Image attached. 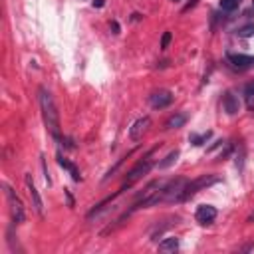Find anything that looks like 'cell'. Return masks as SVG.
<instances>
[{"instance_id": "6da1fadb", "label": "cell", "mask_w": 254, "mask_h": 254, "mask_svg": "<svg viewBox=\"0 0 254 254\" xmlns=\"http://www.w3.org/2000/svg\"><path fill=\"white\" fill-rule=\"evenodd\" d=\"M38 99H40L42 117H44V123L48 127V131L56 139H60V113H58V108H56V103H54L52 94L46 88H40L38 90Z\"/></svg>"}, {"instance_id": "7a4b0ae2", "label": "cell", "mask_w": 254, "mask_h": 254, "mask_svg": "<svg viewBox=\"0 0 254 254\" xmlns=\"http://www.w3.org/2000/svg\"><path fill=\"white\" fill-rule=\"evenodd\" d=\"M215 183H219L217 175H201V177H197L193 181H187L185 190H183V195H181V201H189L190 197H195L199 190H203V189H206L210 185H215Z\"/></svg>"}, {"instance_id": "3957f363", "label": "cell", "mask_w": 254, "mask_h": 254, "mask_svg": "<svg viewBox=\"0 0 254 254\" xmlns=\"http://www.w3.org/2000/svg\"><path fill=\"white\" fill-rule=\"evenodd\" d=\"M185 185H187V179L183 177H177L173 181H169L163 185V201L167 203H173V201H181V195H183V190H185Z\"/></svg>"}, {"instance_id": "277c9868", "label": "cell", "mask_w": 254, "mask_h": 254, "mask_svg": "<svg viewBox=\"0 0 254 254\" xmlns=\"http://www.w3.org/2000/svg\"><path fill=\"white\" fill-rule=\"evenodd\" d=\"M4 187V190H6V199H8V205H10V213H12V221L16 222V224H20V222H24V219H26V213H24V205H22V201H20L18 197H16V193L8 187V185H2Z\"/></svg>"}, {"instance_id": "5b68a950", "label": "cell", "mask_w": 254, "mask_h": 254, "mask_svg": "<svg viewBox=\"0 0 254 254\" xmlns=\"http://www.w3.org/2000/svg\"><path fill=\"white\" fill-rule=\"evenodd\" d=\"M153 167V161L149 159V155H147L143 161H139L133 169H131V171L129 173H127V179H125V185L121 187V190H125V189H129L135 181H139L143 175H147V173H149V169Z\"/></svg>"}, {"instance_id": "8992f818", "label": "cell", "mask_w": 254, "mask_h": 254, "mask_svg": "<svg viewBox=\"0 0 254 254\" xmlns=\"http://www.w3.org/2000/svg\"><path fill=\"white\" fill-rule=\"evenodd\" d=\"M171 101H173V94L169 92V90L153 92L151 97H149L151 108H155V110H163V108H167V105H171Z\"/></svg>"}, {"instance_id": "52a82bcc", "label": "cell", "mask_w": 254, "mask_h": 254, "mask_svg": "<svg viewBox=\"0 0 254 254\" xmlns=\"http://www.w3.org/2000/svg\"><path fill=\"white\" fill-rule=\"evenodd\" d=\"M149 125H151V117H149V115L139 117V119L131 125V129H129V137H131L133 141H139V139L145 135V131L149 129Z\"/></svg>"}, {"instance_id": "ba28073f", "label": "cell", "mask_w": 254, "mask_h": 254, "mask_svg": "<svg viewBox=\"0 0 254 254\" xmlns=\"http://www.w3.org/2000/svg\"><path fill=\"white\" fill-rule=\"evenodd\" d=\"M195 219H197V222H201V224H210V222L217 219V208L210 206V205H201V206H197Z\"/></svg>"}, {"instance_id": "9c48e42d", "label": "cell", "mask_w": 254, "mask_h": 254, "mask_svg": "<svg viewBox=\"0 0 254 254\" xmlns=\"http://www.w3.org/2000/svg\"><path fill=\"white\" fill-rule=\"evenodd\" d=\"M26 189H28V193H30V199H32V203H34L36 213H38L40 217H44V203H42V197H40V193H38V189L34 187V181H32L30 175H26Z\"/></svg>"}, {"instance_id": "30bf717a", "label": "cell", "mask_w": 254, "mask_h": 254, "mask_svg": "<svg viewBox=\"0 0 254 254\" xmlns=\"http://www.w3.org/2000/svg\"><path fill=\"white\" fill-rule=\"evenodd\" d=\"M228 62L238 70H248L254 68V56H246V54H226Z\"/></svg>"}, {"instance_id": "8fae6325", "label": "cell", "mask_w": 254, "mask_h": 254, "mask_svg": "<svg viewBox=\"0 0 254 254\" xmlns=\"http://www.w3.org/2000/svg\"><path fill=\"white\" fill-rule=\"evenodd\" d=\"M222 108H224V111L228 113V115H235V113H238V110H240V103H238V97L232 94V92H226L224 94V97H222Z\"/></svg>"}, {"instance_id": "7c38bea8", "label": "cell", "mask_w": 254, "mask_h": 254, "mask_svg": "<svg viewBox=\"0 0 254 254\" xmlns=\"http://www.w3.org/2000/svg\"><path fill=\"white\" fill-rule=\"evenodd\" d=\"M58 165L66 169V171L72 175V179H74V181H78V183L81 181V175H79V171H78V167H76L74 163H70V161H68L66 157H64L62 153H58Z\"/></svg>"}, {"instance_id": "4fadbf2b", "label": "cell", "mask_w": 254, "mask_h": 254, "mask_svg": "<svg viewBox=\"0 0 254 254\" xmlns=\"http://www.w3.org/2000/svg\"><path fill=\"white\" fill-rule=\"evenodd\" d=\"M185 123H187V115L185 113H177V115H171L167 119L165 127H167V129H179V127H183Z\"/></svg>"}, {"instance_id": "5bb4252c", "label": "cell", "mask_w": 254, "mask_h": 254, "mask_svg": "<svg viewBox=\"0 0 254 254\" xmlns=\"http://www.w3.org/2000/svg\"><path fill=\"white\" fill-rule=\"evenodd\" d=\"M179 248V238L177 237H167L161 244H159V250L161 252H175Z\"/></svg>"}, {"instance_id": "9a60e30c", "label": "cell", "mask_w": 254, "mask_h": 254, "mask_svg": "<svg viewBox=\"0 0 254 254\" xmlns=\"http://www.w3.org/2000/svg\"><path fill=\"white\" fill-rule=\"evenodd\" d=\"M177 159H179V149H173L163 161H159V169H169L173 163H177Z\"/></svg>"}, {"instance_id": "2e32d148", "label": "cell", "mask_w": 254, "mask_h": 254, "mask_svg": "<svg viewBox=\"0 0 254 254\" xmlns=\"http://www.w3.org/2000/svg\"><path fill=\"white\" fill-rule=\"evenodd\" d=\"M242 0H221V10L224 12H232V10H237L240 6Z\"/></svg>"}, {"instance_id": "e0dca14e", "label": "cell", "mask_w": 254, "mask_h": 254, "mask_svg": "<svg viewBox=\"0 0 254 254\" xmlns=\"http://www.w3.org/2000/svg\"><path fill=\"white\" fill-rule=\"evenodd\" d=\"M206 139H210V131H206V133H203V135H197V133H190V137H189V141L193 143V145H203Z\"/></svg>"}, {"instance_id": "ac0fdd59", "label": "cell", "mask_w": 254, "mask_h": 254, "mask_svg": "<svg viewBox=\"0 0 254 254\" xmlns=\"http://www.w3.org/2000/svg\"><path fill=\"white\" fill-rule=\"evenodd\" d=\"M244 99H246L248 105L254 103V81H250V83L244 86Z\"/></svg>"}, {"instance_id": "d6986e66", "label": "cell", "mask_w": 254, "mask_h": 254, "mask_svg": "<svg viewBox=\"0 0 254 254\" xmlns=\"http://www.w3.org/2000/svg\"><path fill=\"white\" fill-rule=\"evenodd\" d=\"M237 34H238L240 38H248V36H252V34H254V24H246V26L238 28Z\"/></svg>"}, {"instance_id": "ffe728a7", "label": "cell", "mask_w": 254, "mask_h": 254, "mask_svg": "<svg viewBox=\"0 0 254 254\" xmlns=\"http://www.w3.org/2000/svg\"><path fill=\"white\" fill-rule=\"evenodd\" d=\"M171 40H173L171 32H163V36H161V50H167L169 44H171Z\"/></svg>"}, {"instance_id": "44dd1931", "label": "cell", "mask_w": 254, "mask_h": 254, "mask_svg": "<svg viewBox=\"0 0 254 254\" xmlns=\"http://www.w3.org/2000/svg\"><path fill=\"white\" fill-rule=\"evenodd\" d=\"M94 6H97V8H101V6H103V0H94Z\"/></svg>"}, {"instance_id": "7402d4cb", "label": "cell", "mask_w": 254, "mask_h": 254, "mask_svg": "<svg viewBox=\"0 0 254 254\" xmlns=\"http://www.w3.org/2000/svg\"><path fill=\"white\" fill-rule=\"evenodd\" d=\"M111 26H113V32H115V34H119V24H117V22H113Z\"/></svg>"}, {"instance_id": "603a6c76", "label": "cell", "mask_w": 254, "mask_h": 254, "mask_svg": "<svg viewBox=\"0 0 254 254\" xmlns=\"http://www.w3.org/2000/svg\"><path fill=\"white\" fill-rule=\"evenodd\" d=\"M175 2H177V0H175Z\"/></svg>"}]
</instances>
